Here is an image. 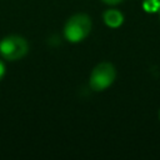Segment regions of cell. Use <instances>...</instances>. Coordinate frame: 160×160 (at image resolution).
I'll use <instances>...</instances> for the list:
<instances>
[{
    "label": "cell",
    "mask_w": 160,
    "mask_h": 160,
    "mask_svg": "<svg viewBox=\"0 0 160 160\" xmlns=\"http://www.w3.org/2000/svg\"><path fill=\"white\" fill-rule=\"evenodd\" d=\"M91 19L86 14H75L70 16L64 26V36L70 42H80L88 38L91 31Z\"/></svg>",
    "instance_id": "6da1fadb"
},
{
    "label": "cell",
    "mask_w": 160,
    "mask_h": 160,
    "mask_svg": "<svg viewBox=\"0 0 160 160\" xmlns=\"http://www.w3.org/2000/svg\"><path fill=\"white\" fill-rule=\"evenodd\" d=\"M5 75V65L2 64V61L0 60V80L2 79V76Z\"/></svg>",
    "instance_id": "8992f818"
},
{
    "label": "cell",
    "mask_w": 160,
    "mask_h": 160,
    "mask_svg": "<svg viewBox=\"0 0 160 160\" xmlns=\"http://www.w3.org/2000/svg\"><path fill=\"white\" fill-rule=\"evenodd\" d=\"M115 66L109 61H102L92 69L89 78V85L94 91H104L115 81Z\"/></svg>",
    "instance_id": "7a4b0ae2"
},
{
    "label": "cell",
    "mask_w": 160,
    "mask_h": 160,
    "mask_svg": "<svg viewBox=\"0 0 160 160\" xmlns=\"http://www.w3.org/2000/svg\"><path fill=\"white\" fill-rule=\"evenodd\" d=\"M28 41L19 35H10L0 41V54L4 59L15 61L28 54Z\"/></svg>",
    "instance_id": "3957f363"
},
{
    "label": "cell",
    "mask_w": 160,
    "mask_h": 160,
    "mask_svg": "<svg viewBox=\"0 0 160 160\" xmlns=\"http://www.w3.org/2000/svg\"><path fill=\"white\" fill-rule=\"evenodd\" d=\"M105 4H108V5H118V4H120L122 0H102Z\"/></svg>",
    "instance_id": "5b68a950"
},
{
    "label": "cell",
    "mask_w": 160,
    "mask_h": 160,
    "mask_svg": "<svg viewBox=\"0 0 160 160\" xmlns=\"http://www.w3.org/2000/svg\"><path fill=\"white\" fill-rule=\"evenodd\" d=\"M158 116H159V120H160V109H159V112H158Z\"/></svg>",
    "instance_id": "52a82bcc"
},
{
    "label": "cell",
    "mask_w": 160,
    "mask_h": 160,
    "mask_svg": "<svg viewBox=\"0 0 160 160\" xmlns=\"http://www.w3.org/2000/svg\"><path fill=\"white\" fill-rule=\"evenodd\" d=\"M104 22L112 29L119 28L122 22H124V15L120 10L118 9H109L104 12Z\"/></svg>",
    "instance_id": "277c9868"
}]
</instances>
